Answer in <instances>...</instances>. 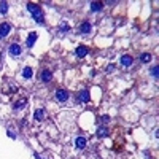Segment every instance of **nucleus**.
<instances>
[{"label": "nucleus", "instance_id": "f257e3e1", "mask_svg": "<svg viewBox=\"0 0 159 159\" xmlns=\"http://www.w3.org/2000/svg\"><path fill=\"white\" fill-rule=\"evenodd\" d=\"M27 10H29V11L32 13L33 19H35V21L38 22V24H43V22H45V19H43V13H42V10H40L37 5H33V3H27Z\"/></svg>", "mask_w": 159, "mask_h": 159}, {"label": "nucleus", "instance_id": "f03ea898", "mask_svg": "<svg viewBox=\"0 0 159 159\" xmlns=\"http://www.w3.org/2000/svg\"><path fill=\"white\" fill-rule=\"evenodd\" d=\"M56 99L59 100V102H65V100L69 99V92H67L65 89H57L56 91Z\"/></svg>", "mask_w": 159, "mask_h": 159}, {"label": "nucleus", "instance_id": "7ed1b4c3", "mask_svg": "<svg viewBox=\"0 0 159 159\" xmlns=\"http://www.w3.org/2000/svg\"><path fill=\"white\" fill-rule=\"evenodd\" d=\"M10 30H11V26L10 24H6V22L0 24V37H6L10 33Z\"/></svg>", "mask_w": 159, "mask_h": 159}, {"label": "nucleus", "instance_id": "20e7f679", "mask_svg": "<svg viewBox=\"0 0 159 159\" xmlns=\"http://www.w3.org/2000/svg\"><path fill=\"white\" fill-rule=\"evenodd\" d=\"M10 54H13V56H19V54H21V46L16 45V43H13V45L10 46Z\"/></svg>", "mask_w": 159, "mask_h": 159}, {"label": "nucleus", "instance_id": "39448f33", "mask_svg": "<svg viewBox=\"0 0 159 159\" xmlns=\"http://www.w3.org/2000/svg\"><path fill=\"white\" fill-rule=\"evenodd\" d=\"M78 100H80V102H84V103H86V102H89V92H87L86 89H84V91H81V92H80V96H78Z\"/></svg>", "mask_w": 159, "mask_h": 159}, {"label": "nucleus", "instance_id": "423d86ee", "mask_svg": "<svg viewBox=\"0 0 159 159\" xmlns=\"http://www.w3.org/2000/svg\"><path fill=\"white\" fill-rule=\"evenodd\" d=\"M51 78H53L51 70H43V73H42V80L45 81V83H48V81H51Z\"/></svg>", "mask_w": 159, "mask_h": 159}, {"label": "nucleus", "instance_id": "0eeeda50", "mask_svg": "<svg viewBox=\"0 0 159 159\" xmlns=\"http://www.w3.org/2000/svg\"><path fill=\"white\" fill-rule=\"evenodd\" d=\"M75 145H76V148L83 150V148L86 147V138H84V137H78V138L75 140Z\"/></svg>", "mask_w": 159, "mask_h": 159}, {"label": "nucleus", "instance_id": "6e6552de", "mask_svg": "<svg viewBox=\"0 0 159 159\" xmlns=\"http://www.w3.org/2000/svg\"><path fill=\"white\" fill-rule=\"evenodd\" d=\"M121 64H123L124 67H129L131 64H132V57H131V56H127V54H124V56L121 57Z\"/></svg>", "mask_w": 159, "mask_h": 159}, {"label": "nucleus", "instance_id": "1a4fd4ad", "mask_svg": "<svg viewBox=\"0 0 159 159\" xmlns=\"http://www.w3.org/2000/svg\"><path fill=\"white\" fill-rule=\"evenodd\" d=\"M80 32L81 33H89L91 32V24L89 22H83V24L80 26Z\"/></svg>", "mask_w": 159, "mask_h": 159}, {"label": "nucleus", "instance_id": "9d476101", "mask_svg": "<svg viewBox=\"0 0 159 159\" xmlns=\"http://www.w3.org/2000/svg\"><path fill=\"white\" fill-rule=\"evenodd\" d=\"M86 54H87V49L84 46H78L76 48V56L78 57H86Z\"/></svg>", "mask_w": 159, "mask_h": 159}, {"label": "nucleus", "instance_id": "9b49d317", "mask_svg": "<svg viewBox=\"0 0 159 159\" xmlns=\"http://www.w3.org/2000/svg\"><path fill=\"white\" fill-rule=\"evenodd\" d=\"M35 40H37V33H35V32H32V33L29 35V38H27V46H29V48H30V46H33Z\"/></svg>", "mask_w": 159, "mask_h": 159}, {"label": "nucleus", "instance_id": "f8f14e48", "mask_svg": "<svg viewBox=\"0 0 159 159\" xmlns=\"http://www.w3.org/2000/svg\"><path fill=\"white\" fill-rule=\"evenodd\" d=\"M102 8H103V5H102V3H99V2H92V3H91V10H92V11H100Z\"/></svg>", "mask_w": 159, "mask_h": 159}, {"label": "nucleus", "instance_id": "ddd939ff", "mask_svg": "<svg viewBox=\"0 0 159 159\" xmlns=\"http://www.w3.org/2000/svg\"><path fill=\"white\" fill-rule=\"evenodd\" d=\"M22 76H24V78H32V69H30V67H26V69L22 70Z\"/></svg>", "mask_w": 159, "mask_h": 159}, {"label": "nucleus", "instance_id": "4468645a", "mask_svg": "<svg viewBox=\"0 0 159 159\" xmlns=\"http://www.w3.org/2000/svg\"><path fill=\"white\" fill-rule=\"evenodd\" d=\"M6 11H8V3H6V2H0V13L5 15Z\"/></svg>", "mask_w": 159, "mask_h": 159}, {"label": "nucleus", "instance_id": "2eb2a0df", "mask_svg": "<svg viewBox=\"0 0 159 159\" xmlns=\"http://www.w3.org/2000/svg\"><path fill=\"white\" fill-rule=\"evenodd\" d=\"M97 135H99V137H107L108 131L105 129V127H99V129H97Z\"/></svg>", "mask_w": 159, "mask_h": 159}, {"label": "nucleus", "instance_id": "dca6fc26", "mask_svg": "<svg viewBox=\"0 0 159 159\" xmlns=\"http://www.w3.org/2000/svg\"><path fill=\"white\" fill-rule=\"evenodd\" d=\"M43 115H45V111H43V110H38V111H35L33 118H35L37 121H42V119H43Z\"/></svg>", "mask_w": 159, "mask_h": 159}, {"label": "nucleus", "instance_id": "f3484780", "mask_svg": "<svg viewBox=\"0 0 159 159\" xmlns=\"http://www.w3.org/2000/svg\"><path fill=\"white\" fill-rule=\"evenodd\" d=\"M140 59H142V62H150V60H151V54L143 53V54L140 56Z\"/></svg>", "mask_w": 159, "mask_h": 159}, {"label": "nucleus", "instance_id": "a211bd4d", "mask_svg": "<svg viewBox=\"0 0 159 159\" xmlns=\"http://www.w3.org/2000/svg\"><path fill=\"white\" fill-rule=\"evenodd\" d=\"M26 103H27V100H21V102H18V103L15 105V108H16V110H21V108L24 107Z\"/></svg>", "mask_w": 159, "mask_h": 159}, {"label": "nucleus", "instance_id": "6ab92c4d", "mask_svg": "<svg viewBox=\"0 0 159 159\" xmlns=\"http://www.w3.org/2000/svg\"><path fill=\"white\" fill-rule=\"evenodd\" d=\"M151 75H153L154 78H158V67H154V69H151Z\"/></svg>", "mask_w": 159, "mask_h": 159}, {"label": "nucleus", "instance_id": "aec40b11", "mask_svg": "<svg viewBox=\"0 0 159 159\" xmlns=\"http://www.w3.org/2000/svg\"><path fill=\"white\" fill-rule=\"evenodd\" d=\"M107 70H108V72H113V70H115V65H113V64H110V65L107 67Z\"/></svg>", "mask_w": 159, "mask_h": 159}, {"label": "nucleus", "instance_id": "412c9836", "mask_svg": "<svg viewBox=\"0 0 159 159\" xmlns=\"http://www.w3.org/2000/svg\"><path fill=\"white\" fill-rule=\"evenodd\" d=\"M102 119H103V123H108V121H110V116H108V115H105V116H103Z\"/></svg>", "mask_w": 159, "mask_h": 159}, {"label": "nucleus", "instance_id": "4be33fe9", "mask_svg": "<svg viewBox=\"0 0 159 159\" xmlns=\"http://www.w3.org/2000/svg\"><path fill=\"white\" fill-rule=\"evenodd\" d=\"M8 137H11V138H15V137H16V135H15V134H13V132H11V131H8Z\"/></svg>", "mask_w": 159, "mask_h": 159}]
</instances>
